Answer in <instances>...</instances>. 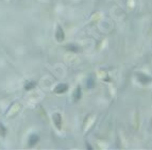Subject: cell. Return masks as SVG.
Returning a JSON list of instances; mask_svg holds the SVG:
<instances>
[{
    "mask_svg": "<svg viewBox=\"0 0 152 150\" xmlns=\"http://www.w3.org/2000/svg\"><path fill=\"white\" fill-rule=\"evenodd\" d=\"M38 141V136H36V135H32L31 138H30V142H29V146H34L36 143H37Z\"/></svg>",
    "mask_w": 152,
    "mask_h": 150,
    "instance_id": "cell-1",
    "label": "cell"
}]
</instances>
